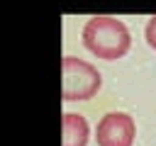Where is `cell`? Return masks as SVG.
I'll return each mask as SVG.
<instances>
[{
    "label": "cell",
    "mask_w": 156,
    "mask_h": 146,
    "mask_svg": "<svg viewBox=\"0 0 156 146\" xmlns=\"http://www.w3.org/2000/svg\"><path fill=\"white\" fill-rule=\"evenodd\" d=\"M144 39H146V44L156 51V15L149 17V22H146V27H144Z\"/></svg>",
    "instance_id": "cell-5"
},
{
    "label": "cell",
    "mask_w": 156,
    "mask_h": 146,
    "mask_svg": "<svg viewBox=\"0 0 156 146\" xmlns=\"http://www.w3.org/2000/svg\"><path fill=\"white\" fill-rule=\"evenodd\" d=\"M63 127V146H88L90 141V124L78 112H66L61 119Z\"/></svg>",
    "instance_id": "cell-4"
},
{
    "label": "cell",
    "mask_w": 156,
    "mask_h": 146,
    "mask_svg": "<svg viewBox=\"0 0 156 146\" xmlns=\"http://www.w3.org/2000/svg\"><path fill=\"white\" fill-rule=\"evenodd\" d=\"M83 46L102 61H117L132 49V34L122 19L112 15H95L83 27Z\"/></svg>",
    "instance_id": "cell-1"
},
{
    "label": "cell",
    "mask_w": 156,
    "mask_h": 146,
    "mask_svg": "<svg viewBox=\"0 0 156 146\" xmlns=\"http://www.w3.org/2000/svg\"><path fill=\"white\" fill-rule=\"evenodd\" d=\"M136 122L127 112H107L95 127L98 146H134Z\"/></svg>",
    "instance_id": "cell-3"
},
{
    "label": "cell",
    "mask_w": 156,
    "mask_h": 146,
    "mask_svg": "<svg viewBox=\"0 0 156 146\" xmlns=\"http://www.w3.org/2000/svg\"><path fill=\"white\" fill-rule=\"evenodd\" d=\"M61 73H63V100L73 102V100H90L98 95V90L102 88V75L100 71L85 61V58H76V56H63L61 61Z\"/></svg>",
    "instance_id": "cell-2"
}]
</instances>
